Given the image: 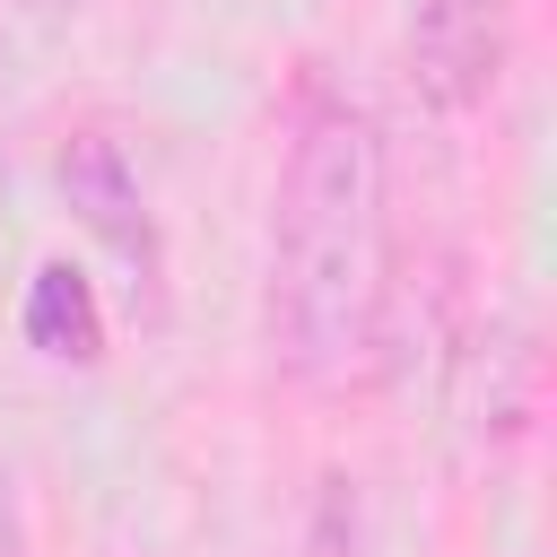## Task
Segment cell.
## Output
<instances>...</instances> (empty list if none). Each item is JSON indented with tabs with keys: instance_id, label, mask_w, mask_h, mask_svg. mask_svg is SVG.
Instances as JSON below:
<instances>
[{
	"instance_id": "obj_4",
	"label": "cell",
	"mask_w": 557,
	"mask_h": 557,
	"mask_svg": "<svg viewBox=\"0 0 557 557\" xmlns=\"http://www.w3.org/2000/svg\"><path fill=\"white\" fill-rule=\"evenodd\" d=\"M17 331H26V348H44L52 366H96V357H104V313H96V287H87V270H70V261H44V270L26 278Z\"/></svg>"
},
{
	"instance_id": "obj_5",
	"label": "cell",
	"mask_w": 557,
	"mask_h": 557,
	"mask_svg": "<svg viewBox=\"0 0 557 557\" xmlns=\"http://www.w3.org/2000/svg\"><path fill=\"white\" fill-rule=\"evenodd\" d=\"M296 557H366V513H357V487H348L339 470L313 487V513H305Z\"/></svg>"
},
{
	"instance_id": "obj_2",
	"label": "cell",
	"mask_w": 557,
	"mask_h": 557,
	"mask_svg": "<svg viewBox=\"0 0 557 557\" xmlns=\"http://www.w3.org/2000/svg\"><path fill=\"white\" fill-rule=\"evenodd\" d=\"M505 70V0H409V87L435 113H479Z\"/></svg>"
},
{
	"instance_id": "obj_1",
	"label": "cell",
	"mask_w": 557,
	"mask_h": 557,
	"mask_svg": "<svg viewBox=\"0 0 557 557\" xmlns=\"http://www.w3.org/2000/svg\"><path fill=\"white\" fill-rule=\"evenodd\" d=\"M383 331V139L313 96L270 209V348L296 383H348Z\"/></svg>"
},
{
	"instance_id": "obj_3",
	"label": "cell",
	"mask_w": 557,
	"mask_h": 557,
	"mask_svg": "<svg viewBox=\"0 0 557 557\" xmlns=\"http://www.w3.org/2000/svg\"><path fill=\"white\" fill-rule=\"evenodd\" d=\"M52 174H61V200L78 209V226H87L104 252H122L139 278H157V218H148V200H139L131 157H122L104 131H78Z\"/></svg>"
},
{
	"instance_id": "obj_6",
	"label": "cell",
	"mask_w": 557,
	"mask_h": 557,
	"mask_svg": "<svg viewBox=\"0 0 557 557\" xmlns=\"http://www.w3.org/2000/svg\"><path fill=\"white\" fill-rule=\"evenodd\" d=\"M0 557H35L26 513H17V479H9V461H0Z\"/></svg>"
},
{
	"instance_id": "obj_7",
	"label": "cell",
	"mask_w": 557,
	"mask_h": 557,
	"mask_svg": "<svg viewBox=\"0 0 557 557\" xmlns=\"http://www.w3.org/2000/svg\"><path fill=\"white\" fill-rule=\"evenodd\" d=\"M0 78H9V35H0Z\"/></svg>"
}]
</instances>
